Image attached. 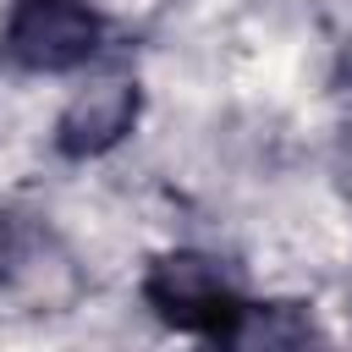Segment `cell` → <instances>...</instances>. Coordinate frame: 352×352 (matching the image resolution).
Instances as JSON below:
<instances>
[{
    "mask_svg": "<svg viewBox=\"0 0 352 352\" xmlns=\"http://www.w3.org/2000/svg\"><path fill=\"white\" fill-rule=\"evenodd\" d=\"M138 116H143V88L132 77H104V82L82 88L60 110V121H55V154L60 160H99V154H110L116 143L132 138Z\"/></svg>",
    "mask_w": 352,
    "mask_h": 352,
    "instance_id": "3957f363",
    "label": "cell"
},
{
    "mask_svg": "<svg viewBox=\"0 0 352 352\" xmlns=\"http://www.w3.org/2000/svg\"><path fill=\"white\" fill-rule=\"evenodd\" d=\"M138 292H143V302L160 324H170L182 336H198V341H226V346H236L242 319L253 308V297L242 292L231 264H220L214 253H192V248L160 253L143 270Z\"/></svg>",
    "mask_w": 352,
    "mask_h": 352,
    "instance_id": "6da1fadb",
    "label": "cell"
},
{
    "mask_svg": "<svg viewBox=\"0 0 352 352\" xmlns=\"http://www.w3.org/2000/svg\"><path fill=\"white\" fill-rule=\"evenodd\" d=\"M104 11L94 0H11L0 22V66L22 77L82 72L104 50Z\"/></svg>",
    "mask_w": 352,
    "mask_h": 352,
    "instance_id": "7a4b0ae2",
    "label": "cell"
},
{
    "mask_svg": "<svg viewBox=\"0 0 352 352\" xmlns=\"http://www.w3.org/2000/svg\"><path fill=\"white\" fill-rule=\"evenodd\" d=\"M44 258V231L16 214V209H0V297H11Z\"/></svg>",
    "mask_w": 352,
    "mask_h": 352,
    "instance_id": "277c9868",
    "label": "cell"
}]
</instances>
